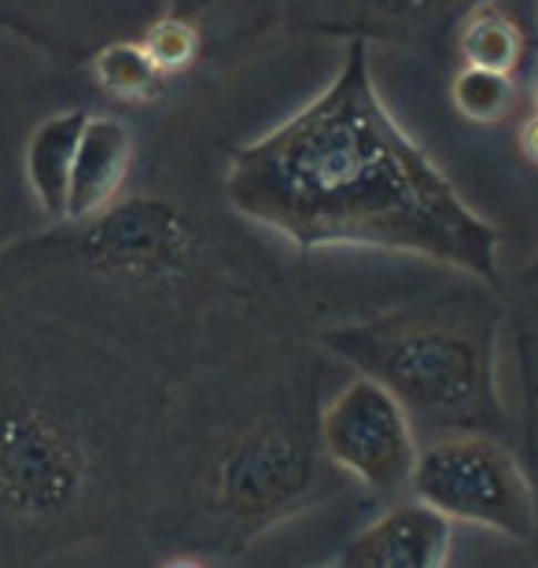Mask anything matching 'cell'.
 <instances>
[{
    "label": "cell",
    "instance_id": "cell-1",
    "mask_svg": "<svg viewBox=\"0 0 538 568\" xmlns=\"http://www.w3.org/2000/svg\"><path fill=\"white\" fill-rule=\"evenodd\" d=\"M225 196L236 214L300 252L380 247L498 277V230L392 119L354 41L339 74L288 122L233 152Z\"/></svg>",
    "mask_w": 538,
    "mask_h": 568
},
{
    "label": "cell",
    "instance_id": "cell-2",
    "mask_svg": "<svg viewBox=\"0 0 538 568\" xmlns=\"http://www.w3.org/2000/svg\"><path fill=\"white\" fill-rule=\"evenodd\" d=\"M328 347L384 384L406 414L446 422H501L495 388V322L392 314L328 333Z\"/></svg>",
    "mask_w": 538,
    "mask_h": 568
},
{
    "label": "cell",
    "instance_id": "cell-3",
    "mask_svg": "<svg viewBox=\"0 0 538 568\" xmlns=\"http://www.w3.org/2000/svg\"><path fill=\"white\" fill-rule=\"evenodd\" d=\"M414 503L435 509L450 525L490 528L509 539H531L538 506L517 458L484 432H454L417 454L409 476Z\"/></svg>",
    "mask_w": 538,
    "mask_h": 568
},
{
    "label": "cell",
    "instance_id": "cell-4",
    "mask_svg": "<svg viewBox=\"0 0 538 568\" xmlns=\"http://www.w3.org/2000/svg\"><path fill=\"white\" fill-rule=\"evenodd\" d=\"M322 443L328 458L373 491H403L417 465L414 417L384 384L354 377L322 414Z\"/></svg>",
    "mask_w": 538,
    "mask_h": 568
},
{
    "label": "cell",
    "instance_id": "cell-5",
    "mask_svg": "<svg viewBox=\"0 0 538 568\" xmlns=\"http://www.w3.org/2000/svg\"><path fill=\"white\" fill-rule=\"evenodd\" d=\"M454 525L420 503H398L358 531L336 568H446Z\"/></svg>",
    "mask_w": 538,
    "mask_h": 568
},
{
    "label": "cell",
    "instance_id": "cell-6",
    "mask_svg": "<svg viewBox=\"0 0 538 568\" xmlns=\"http://www.w3.org/2000/svg\"><path fill=\"white\" fill-rule=\"evenodd\" d=\"M133 163V138L125 122L111 115H89L78 155L71 166V185H67V211L63 219L89 222L104 214L119 189L125 185Z\"/></svg>",
    "mask_w": 538,
    "mask_h": 568
},
{
    "label": "cell",
    "instance_id": "cell-7",
    "mask_svg": "<svg viewBox=\"0 0 538 568\" xmlns=\"http://www.w3.org/2000/svg\"><path fill=\"white\" fill-rule=\"evenodd\" d=\"M85 122V111H63V115L44 119L27 144V181L41 211L52 219H63L67 211V185H71V166Z\"/></svg>",
    "mask_w": 538,
    "mask_h": 568
},
{
    "label": "cell",
    "instance_id": "cell-8",
    "mask_svg": "<svg viewBox=\"0 0 538 568\" xmlns=\"http://www.w3.org/2000/svg\"><path fill=\"white\" fill-rule=\"evenodd\" d=\"M104 244H108V255H114L125 266L166 270L181 263L189 241L166 211L133 207V211H122L119 219L108 225Z\"/></svg>",
    "mask_w": 538,
    "mask_h": 568
},
{
    "label": "cell",
    "instance_id": "cell-9",
    "mask_svg": "<svg viewBox=\"0 0 538 568\" xmlns=\"http://www.w3.org/2000/svg\"><path fill=\"white\" fill-rule=\"evenodd\" d=\"M457 49H461L468 67L495 74H512V67L524 55V38L517 22L501 16L498 8H476L473 16L461 22L457 33Z\"/></svg>",
    "mask_w": 538,
    "mask_h": 568
},
{
    "label": "cell",
    "instance_id": "cell-10",
    "mask_svg": "<svg viewBox=\"0 0 538 568\" xmlns=\"http://www.w3.org/2000/svg\"><path fill=\"white\" fill-rule=\"evenodd\" d=\"M97 82L119 100H155L163 93V71L152 63V55L144 52V44L133 41H114L93 63Z\"/></svg>",
    "mask_w": 538,
    "mask_h": 568
},
{
    "label": "cell",
    "instance_id": "cell-11",
    "mask_svg": "<svg viewBox=\"0 0 538 568\" xmlns=\"http://www.w3.org/2000/svg\"><path fill=\"white\" fill-rule=\"evenodd\" d=\"M454 108L461 111L468 122H498L512 108V78L479 71V67H465L454 78Z\"/></svg>",
    "mask_w": 538,
    "mask_h": 568
},
{
    "label": "cell",
    "instance_id": "cell-12",
    "mask_svg": "<svg viewBox=\"0 0 538 568\" xmlns=\"http://www.w3.org/2000/svg\"><path fill=\"white\" fill-rule=\"evenodd\" d=\"M144 52L152 55V63L163 74L185 71V67L196 60V52H200V33H196V27H192L189 19H163V22H155V27L148 30Z\"/></svg>",
    "mask_w": 538,
    "mask_h": 568
},
{
    "label": "cell",
    "instance_id": "cell-13",
    "mask_svg": "<svg viewBox=\"0 0 538 568\" xmlns=\"http://www.w3.org/2000/svg\"><path fill=\"white\" fill-rule=\"evenodd\" d=\"M520 148H524V155H528L531 163L538 166V115H531L520 126Z\"/></svg>",
    "mask_w": 538,
    "mask_h": 568
},
{
    "label": "cell",
    "instance_id": "cell-14",
    "mask_svg": "<svg viewBox=\"0 0 538 568\" xmlns=\"http://www.w3.org/2000/svg\"><path fill=\"white\" fill-rule=\"evenodd\" d=\"M166 568H203V565H196V561H174V565H166Z\"/></svg>",
    "mask_w": 538,
    "mask_h": 568
},
{
    "label": "cell",
    "instance_id": "cell-15",
    "mask_svg": "<svg viewBox=\"0 0 538 568\" xmlns=\"http://www.w3.org/2000/svg\"><path fill=\"white\" fill-rule=\"evenodd\" d=\"M531 100H535V115H538V78H535V93H531Z\"/></svg>",
    "mask_w": 538,
    "mask_h": 568
}]
</instances>
